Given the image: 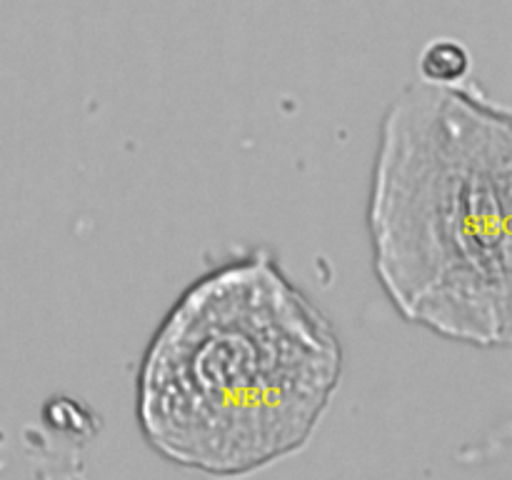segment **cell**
<instances>
[{
  "label": "cell",
  "instance_id": "obj_1",
  "mask_svg": "<svg viewBox=\"0 0 512 480\" xmlns=\"http://www.w3.org/2000/svg\"><path fill=\"white\" fill-rule=\"evenodd\" d=\"M343 368L333 320L253 248L195 278L155 328L135 383L140 435L178 468L258 473L313 440Z\"/></svg>",
  "mask_w": 512,
  "mask_h": 480
},
{
  "label": "cell",
  "instance_id": "obj_2",
  "mask_svg": "<svg viewBox=\"0 0 512 480\" xmlns=\"http://www.w3.org/2000/svg\"><path fill=\"white\" fill-rule=\"evenodd\" d=\"M512 115L480 85L410 80L385 108L368 195L373 270L408 323L510 345Z\"/></svg>",
  "mask_w": 512,
  "mask_h": 480
},
{
  "label": "cell",
  "instance_id": "obj_3",
  "mask_svg": "<svg viewBox=\"0 0 512 480\" xmlns=\"http://www.w3.org/2000/svg\"><path fill=\"white\" fill-rule=\"evenodd\" d=\"M473 55L460 40L433 38L418 58V78L435 85H455L470 78Z\"/></svg>",
  "mask_w": 512,
  "mask_h": 480
}]
</instances>
